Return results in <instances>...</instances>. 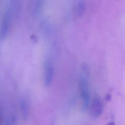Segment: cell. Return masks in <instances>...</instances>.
I'll return each mask as SVG.
<instances>
[{
  "instance_id": "cell-2",
  "label": "cell",
  "mask_w": 125,
  "mask_h": 125,
  "mask_svg": "<svg viewBox=\"0 0 125 125\" xmlns=\"http://www.w3.org/2000/svg\"><path fill=\"white\" fill-rule=\"evenodd\" d=\"M91 114L94 118H97L102 114L103 111V104L99 97H95L93 100L90 107Z\"/></svg>"
},
{
  "instance_id": "cell-4",
  "label": "cell",
  "mask_w": 125,
  "mask_h": 125,
  "mask_svg": "<svg viewBox=\"0 0 125 125\" xmlns=\"http://www.w3.org/2000/svg\"><path fill=\"white\" fill-rule=\"evenodd\" d=\"M55 71L53 66L48 61L45 64V84L48 86L51 84L54 76Z\"/></svg>"
},
{
  "instance_id": "cell-1",
  "label": "cell",
  "mask_w": 125,
  "mask_h": 125,
  "mask_svg": "<svg viewBox=\"0 0 125 125\" xmlns=\"http://www.w3.org/2000/svg\"><path fill=\"white\" fill-rule=\"evenodd\" d=\"M79 89H80L81 96L83 102V106L85 109H87L89 106L90 101V93H89V83L87 79L84 77L81 78L79 82Z\"/></svg>"
},
{
  "instance_id": "cell-6",
  "label": "cell",
  "mask_w": 125,
  "mask_h": 125,
  "mask_svg": "<svg viewBox=\"0 0 125 125\" xmlns=\"http://www.w3.org/2000/svg\"><path fill=\"white\" fill-rule=\"evenodd\" d=\"M26 102V101H24V100H21V107L22 111L23 112V115L25 116V117L28 115V108H27V104Z\"/></svg>"
},
{
  "instance_id": "cell-5",
  "label": "cell",
  "mask_w": 125,
  "mask_h": 125,
  "mask_svg": "<svg viewBox=\"0 0 125 125\" xmlns=\"http://www.w3.org/2000/svg\"><path fill=\"white\" fill-rule=\"evenodd\" d=\"M85 10V2L84 0H79L77 6V15L78 17H81Z\"/></svg>"
},
{
  "instance_id": "cell-3",
  "label": "cell",
  "mask_w": 125,
  "mask_h": 125,
  "mask_svg": "<svg viewBox=\"0 0 125 125\" xmlns=\"http://www.w3.org/2000/svg\"><path fill=\"white\" fill-rule=\"evenodd\" d=\"M10 14L8 12H6L2 17L0 27V37L1 39H4L7 35L10 27Z\"/></svg>"
}]
</instances>
